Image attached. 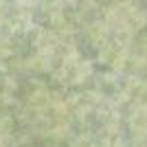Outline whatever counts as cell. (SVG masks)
<instances>
[{
	"mask_svg": "<svg viewBox=\"0 0 147 147\" xmlns=\"http://www.w3.org/2000/svg\"><path fill=\"white\" fill-rule=\"evenodd\" d=\"M0 147H147V0H0Z\"/></svg>",
	"mask_w": 147,
	"mask_h": 147,
	"instance_id": "obj_1",
	"label": "cell"
}]
</instances>
